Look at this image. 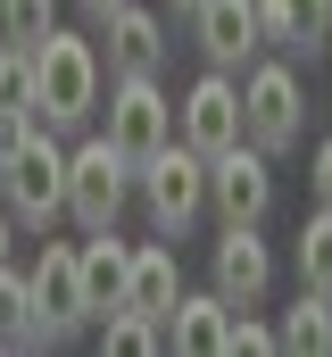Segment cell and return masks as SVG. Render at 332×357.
I'll return each mask as SVG.
<instances>
[{
  "instance_id": "1",
  "label": "cell",
  "mask_w": 332,
  "mask_h": 357,
  "mask_svg": "<svg viewBox=\"0 0 332 357\" xmlns=\"http://www.w3.org/2000/svg\"><path fill=\"white\" fill-rule=\"evenodd\" d=\"M25 75H33V116L42 125H59V133H75L91 125V108H100V50L83 42V33H42L33 50H25Z\"/></svg>"
},
{
  "instance_id": "2",
  "label": "cell",
  "mask_w": 332,
  "mask_h": 357,
  "mask_svg": "<svg viewBox=\"0 0 332 357\" xmlns=\"http://www.w3.org/2000/svg\"><path fill=\"white\" fill-rule=\"evenodd\" d=\"M0 199H8V216L17 225H50V216H67V150L50 142V125L33 116V133L0 158Z\"/></svg>"
},
{
  "instance_id": "3",
  "label": "cell",
  "mask_w": 332,
  "mask_h": 357,
  "mask_svg": "<svg viewBox=\"0 0 332 357\" xmlns=\"http://www.w3.org/2000/svg\"><path fill=\"white\" fill-rule=\"evenodd\" d=\"M133 175H142V208H150L158 241H183V233L199 225V208H208V158L183 150V142H166V150H150Z\"/></svg>"
},
{
  "instance_id": "4",
  "label": "cell",
  "mask_w": 332,
  "mask_h": 357,
  "mask_svg": "<svg viewBox=\"0 0 332 357\" xmlns=\"http://www.w3.org/2000/svg\"><path fill=\"white\" fill-rule=\"evenodd\" d=\"M25 299H33V349H59L91 324L83 307V274H75V241H42V258L25 266Z\"/></svg>"
},
{
  "instance_id": "5",
  "label": "cell",
  "mask_w": 332,
  "mask_h": 357,
  "mask_svg": "<svg viewBox=\"0 0 332 357\" xmlns=\"http://www.w3.org/2000/svg\"><path fill=\"white\" fill-rule=\"evenodd\" d=\"M125 191H133V167L108 150V133H91V142L67 150V216L83 233H108L125 216Z\"/></svg>"
},
{
  "instance_id": "6",
  "label": "cell",
  "mask_w": 332,
  "mask_h": 357,
  "mask_svg": "<svg viewBox=\"0 0 332 357\" xmlns=\"http://www.w3.org/2000/svg\"><path fill=\"white\" fill-rule=\"evenodd\" d=\"M166 142H174V100L158 91V75H116V91H108V150L125 167H142Z\"/></svg>"
},
{
  "instance_id": "7",
  "label": "cell",
  "mask_w": 332,
  "mask_h": 357,
  "mask_svg": "<svg viewBox=\"0 0 332 357\" xmlns=\"http://www.w3.org/2000/svg\"><path fill=\"white\" fill-rule=\"evenodd\" d=\"M299 75L291 67H249L241 75V142L249 150H266V158H282L291 142H299Z\"/></svg>"
},
{
  "instance_id": "8",
  "label": "cell",
  "mask_w": 332,
  "mask_h": 357,
  "mask_svg": "<svg viewBox=\"0 0 332 357\" xmlns=\"http://www.w3.org/2000/svg\"><path fill=\"white\" fill-rule=\"evenodd\" d=\"M174 142L199 150V158H216V150L241 142V84H233L225 67H208L199 84L183 91V108H174Z\"/></svg>"
},
{
  "instance_id": "9",
  "label": "cell",
  "mask_w": 332,
  "mask_h": 357,
  "mask_svg": "<svg viewBox=\"0 0 332 357\" xmlns=\"http://www.w3.org/2000/svg\"><path fill=\"white\" fill-rule=\"evenodd\" d=\"M208 208L225 216V225H266V208H274V167H266V150H216L208 158Z\"/></svg>"
},
{
  "instance_id": "10",
  "label": "cell",
  "mask_w": 332,
  "mask_h": 357,
  "mask_svg": "<svg viewBox=\"0 0 332 357\" xmlns=\"http://www.w3.org/2000/svg\"><path fill=\"white\" fill-rule=\"evenodd\" d=\"M266 282H274V250L257 241V225H225V241H216V299L225 307H257L266 299Z\"/></svg>"
},
{
  "instance_id": "11",
  "label": "cell",
  "mask_w": 332,
  "mask_h": 357,
  "mask_svg": "<svg viewBox=\"0 0 332 357\" xmlns=\"http://www.w3.org/2000/svg\"><path fill=\"white\" fill-rule=\"evenodd\" d=\"M208 67H249L257 59V0H191Z\"/></svg>"
},
{
  "instance_id": "12",
  "label": "cell",
  "mask_w": 332,
  "mask_h": 357,
  "mask_svg": "<svg viewBox=\"0 0 332 357\" xmlns=\"http://www.w3.org/2000/svg\"><path fill=\"white\" fill-rule=\"evenodd\" d=\"M100 25H108V67H116V75H158V59H166V17L158 8L125 0V8H108Z\"/></svg>"
},
{
  "instance_id": "13",
  "label": "cell",
  "mask_w": 332,
  "mask_h": 357,
  "mask_svg": "<svg viewBox=\"0 0 332 357\" xmlns=\"http://www.w3.org/2000/svg\"><path fill=\"white\" fill-rule=\"evenodd\" d=\"M257 42H274L291 59H316L332 42V0H257Z\"/></svg>"
},
{
  "instance_id": "14",
  "label": "cell",
  "mask_w": 332,
  "mask_h": 357,
  "mask_svg": "<svg viewBox=\"0 0 332 357\" xmlns=\"http://www.w3.org/2000/svg\"><path fill=\"white\" fill-rule=\"evenodd\" d=\"M125 266H133V250L116 241V225H108V233H83V241H75V274H83V307H91V316L125 307Z\"/></svg>"
},
{
  "instance_id": "15",
  "label": "cell",
  "mask_w": 332,
  "mask_h": 357,
  "mask_svg": "<svg viewBox=\"0 0 332 357\" xmlns=\"http://www.w3.org/2000/svg\"><path fill=\"white\" fill-rule=\"evenodd\" d=\"M225 299L216 291H174V307H166V349L183 357H225Z\"/></svg>"
},
{
  "instance_id": "16",
  "label": "cell",
  "mask_w": 332,
  "mask_h": 357,
  "mask_svg": "<svg viewBox=\"0 0 332 357\" xmlns=\"http://www.w3.org/2000/svg\"><path fill=\"white\" fill-rule=\"evenodd\" d=\"M174 291H183V274H174V241H142L133 266H125V307H142V316H158V324H166Z\"/></svg>"
},
{
  "instance_id": "17",
  "label": "cell",
  "mask_w": 332,
  "mask_h": 357,
  "mask_svg": "<svg viewBox=\"0 0 332 357\" xmlns=\"http://www.w3.org/2000/svg\"><path fill=\"white\" fill-rule=\"evenodd\" d=\"M274 349H291V357H332V299H324V291H299V307H282Z\"/></svg>"
},
{
  "instance_id": "18",
  "label": "cell",
  "mask_w": 332,
  "mask_h": 357,
  "mask_svg": "<svg viewBox=\"0 0 332 357\" xmlns=\"http://www.w3.org/2000/svg\"><path fill=\"white\" fill-rule=\"evenodd\" d=\"M291 266H299V291H324L332 299V208H316L291 241Z\"/></svg>"
},
{
  "instance_id": "19",
  "label": "cell",
  "mask_w": 332,
  "mask_h": 357,
  "mask_svg": "<svg viewBox=\"0 0 332 357\" xmlns=\"http://www.w3.org/2000/svg\"><path fill=\"white\" fill-rule=\"evenodd\" d=\"M100 324H108L100 341H108L116 357H150V349H166V324H158V316H142V307H108Z\"/></svg>"
},
{
  "instance_id": "20",
  "label": "cell",
  "mask_w": 332,
  "mask_h": 357,
  "mask_svg": "<svg viewBox=\"0 0 332 357\" xmlns=\"http://www.w3.org/2000/svg\"><path fill=\"white\" fill-rule=\"evenodd\" d=\"M50 25H59V0H0V42L8 50H33Z\"/></svg>"
},
{
  "instance_id": "21",
  "label": "cell",
  "mask_w": 332,
  "mask_h": 357,
  "mask_svg": "<svg viewBox=\"0 0 332 357\" xmlns=\"http://www.w3.org/2000/svg\"><path fill=\"white\" fill-rule=\"evenodd\" d=\"M0 349H33V299L17 266H0Z\"/></svg>"
},
{
  "instance_id": "22",
  "label": "cell",
  "mask_w": 332,
  "mask_h": 357,
  "mask_svg": "<svg viewBox=\"0 0 332 357\" xmlns=\"http://www.w3.org/2000/svg\"><path fill=\"white\" fill-rule=\"evenodd\" d=\"M225 357H274V324H257L249 307L225 316Z\"/></svg>"
},
{
  "instance_id": "23",
  "label": "cell",
  "mask_w": 332,
  "mask_h": 357,
  "mask_svg": "<svg viewBox=\"0 0 332 357\" xmlns=\"http://www.w3.org/2000/svg\"><path fill=\"white\" fill-rule=\"evenodd\" d=\"M316 208H332V142L316 150Z\"/></svg>"
},
{
  "instance_id": "24",
  "label": "cell",
  "mask_w": 332,
  "mask_h": 357,
  "mask_svg": "<svg viewBox=\"0 0 332 357\" xmlns=\"http://www.w3.org/2000/svg\"><path fill=\"white\" fill-rule=\"evenodd\" d=\"M8 225H17V216H8V199H0V266H8V250H17V241H8Z\"/></svg>"
},
{
  "instance_id": "25",
  "label": "cell",
  "mask_w": 332,
  "mask_h": 357,
  "mask_svg": "<svg viewBox=\"0 0 332 357\" xmlns=\"http://www.w3.org/2000/svg\"><path fill=\"white\" fill-rule=\"evenodd\" d=\"M108 8H125V0H83V17H108Z\"/></svg>"
},
{
  "instance_id": "26",
  "label": "cell",
  "mask_w": 332,
  "mask_h": 357,
  "mask_svg": "<svg viewBox=\"0 0 332 357\" xmlns=\"http://www.w3.org/2000/svg\"><path fill=\"white\" fill-rule=\"evenodd\" d=\"M174 8H191V0H174Z\"/></svg>"
}]
</instances>
